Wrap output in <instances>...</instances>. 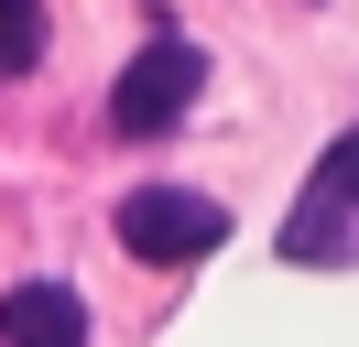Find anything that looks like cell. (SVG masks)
<instances>
[{
  "label": "cell",
  "instance_id": "6da1fadb",
  "mask_svg": "<svg viewBox=\"0 0 359 347\" xmlns=\"http://www.w3.org/2000/svg\"><path fill=\"white\" fill-rule=\"evenodd\" d=\"M196 87H207V55L185 33H153L131 65H120V87H109V130L120 141H163V130L196 120Z\"/></svg>",
  "mask_w": 359,
  "mask_h": 347
},
{
  "label": "cell",
  "instance_id": "7a4b0ae2",
  "mask_svg": "<svg viewBox=\"0 0 359 347\" xmlns=\"http://www.w3.org/2000/svg\"><path fill=\"white\" fill-rule=\"evenodd\" d=\"M218 239H229V206L196 195V185H142V195H120V250H131V260H207Z\"/></svg>",
  "mask_w": 359,
  "mask_h": 347
},
{
  "label": "cell",
  "instance_id": "3957f363",
  "mask_svg": "<svg viewBox=\"0 0 359 347\" xmlns=\"http://www.w3.org/2000/svg\"><path fill=\"white\" fill-rule=\"evenodd\" d=\"M0 347H88V304L66 282H11L0 293Z\"/></svg>",
  "mask_w": 359,
  "mask_h": 347
},
{
  "label": "cell",
  "instance_id": "277c9868",
  "mask_svg": "<svg viewBox=\"0 0 359 347\" xmlns=\"http://www.w3.org/2000/svg\"><path fill=\"white\" fill-rule=\"evenodd\" d=\"M283 260H316V271L327 260H359V206H337V195L305 185V206L283 217Z\"/></svg>",
  "mask_w": 359,
  "mask_h": 347
},
{
  "label": "cell",
  "instance_id": "5b68a950",
  "mask_svg": "<svg viewBox=\"0 0 359 347\" xmlns=\"http://www.w3.org/2000/svg\"><path fill=\"white\" fill-rule=\"evenodd\" d=\"M44 65V0H0V76Z\"/></svg>",
  "mask_w": 359,
  "mask_h": 347
},
{
  "label": "cell",
  "instance_id": "8992f818",
  "mask_svg": "<svg viewBox=\"0 0 359 347\" xmlns=\"http://www.w3.org/2000/svg\"><path fill=\"white\" fill-rule=\"evenodd\" d=\"M316 195H337V206H359V120L337 130L327 152H316Z\"/></svg>",
  "mask_w": 359,
  "mask_h": 347
}]
</instances>
